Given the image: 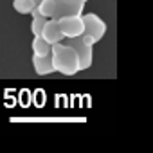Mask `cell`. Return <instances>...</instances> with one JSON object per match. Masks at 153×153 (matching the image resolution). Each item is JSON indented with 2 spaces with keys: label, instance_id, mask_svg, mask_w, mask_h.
<instances>
[{
  "label": "cell",
  "instance_id": "cell-1",
  "mask_svg": "<svg viewBox=\"0 0 153 153\" xmlns=\"http://www.w3.org/2000/svg\"><path fill=\"white\" fill-rule=\"evenodd\" d=\"M38 9L43 18L59 20V18L72 16V15H83L85 4L78 2V0H42Z\"/></svg>",
  "mask_w": 153,
  "mask_h": 153
},
{
  "label": "cell",
  "instance_id": "cell-2",
  "mask_svg": "<svg viewBox=\"0 0 153 153\" xmlns=\"http://www.w3.org/2000/svg\"><path fill=\"white\" fill-rule=\"evenodd\" d=\"M51 59H52L54 72H61L63 76H74L81 72L78 56L65 43H54L51 47Z\"/></svg>",
  "mask_w": 153,
  "mask_h": 153
},
{
  "label": "cell",
  "instance_id": "cell-3",
  "mask_svg": "<svg viewBox=\"0 0 153 153\" xmlns=\"http://www.w3.org/2000/svg\"><path fill=\"white\" fill-rule=\"evenodd\" d=\"M65 45L76 52V56L79 59V70H87L92 67V61H94V40L92 38L85 34L76 36V38H67Z\"/></svg>",
  "mask_w": 153,
  "mask_h": 153
},
{
  "label": "cell",
  "instance_id": "cell-4",
  "mask_svg": "<svg viewBox=\"0 0 153 153\" xmlns=\"http://www.w3.org/2000/svg\"><path fill=\"white\" fill-rule=\"evenodd\" d=\"M81 20H83V34L88 36V38H92L94 43L101 42V38L106 34V24L96 13L81 15Z\"/></svg>",
  "mask_w": 153,
  "mask_h": 153
},
{
  "label": "cell",
  "instance_id": "cell-5",
  "mask_svg": "<svg viewBox=\"0 0 153 153\" xmlns=\"http://www.w3.org/2000/svg\"><path fill=\"white\" fill-rule=\"evenodd\" d=\"M58 27L63 34V38H76L83 34V20L81 15H72V16H65L56 20Z\"/></svg>",
  "mask_w": 153,
  "mask_h": 153
},
{
  "label": "cell",
  "instance_id": "cell-6",
  "mask_svg": "<svg viewBox=\"0 0 153 153\" xmlns=\"http://www.w3.org/2000/svg\"><path fill=\"white\" fill-rule=\"evenodd\" d=\"M49 45H54V43H61L65 38H63V34H61V31H59V27H58V22L56 20H47V24L43 25V31H42V34H40Z\"/></svg>",
  "mask_w": 153,
  "mask_h": 153
},
{
  "label": "cell",
  "instance_id": "cell-7",
  "mask_svg": "<svg viewBox=\"0 0 153 153\" xmlns=\"http://www.w3.org/2000/svg\"><path fill=\"white\" fill-rule=\"evenodd\" d=\"M33 67H34V72H36L38 76H49V74L54 72L51 54H45V56H33Z\"/></svg>",
  "mask_w": 153,
  "mask_h": 153
},
{
  "label": "cell",
  "instance_id": "cell-8",
  "mask_svg": "<svg viewBox=\"0 0 153 153\" xmlns=\"http://www.w3.org/2000/svg\"><path fill=\"white\" fill-rule=\"evenodd\" d=\"M31 47H33V54L34 56H45V54H51V47L52 45H49L42 36H34Z\"/></svg>",
  "mask_w": 153,
  "mask_h": 153
},
{
  "label": "cell",
  "instance_id": "cell-9",
  "mask_svg": "<svg viewBox=\"0 0 153 153\" xmlns=\"http://www.w3.org/2000/svg\"><path fill=\"white\" fill-rule=\"evenodd\" d=\"M13 7L20 15H29L36 6L33 4V0H13Z\"/></svg>",
  "mask_w": 153,
  "mask_h": 153
},
{
  "label": "cell",
  "instance_id": "cell-10",
  "mask_svg": "<svg viewBox=\"0 0 153 153\" xmlns=\"http://www.w3.org/2000/svg\"><path fill=\"white\" fill-rule=\"evenodd\" d=\"M47 24V18H43V16H40V18H33V24H31V31H33V34L34 36H40L42 34V31H43V25Z\"/></svg>",
  "mask_w": 153,
  "mask_h": 153
},
{
  "label": "cell",
  "instance_id": "cell-11",
  "mask_svg": "<svg viewBox=\"0 0 153 153\" xmlns=\"http://www.w3.org/2000/svg\"><path fill=\"white\" fill-rule=\"evenodd\" d=\"M33 4H34V6H36V7H38V6H40V4H42V0H33Z\"/></svg>",
  "mask_w": 153,
  "mask_h": 153
},
{
  "label": "cell",
  "instance_id": "cell-12",
  "mask_svg": "<svg viewBox=\"0 0 153 153\" xmlns=\"http://www.w3.org/2000/svg\"><path fill=\"white\" fill-rule=\"evenodd\" d=\"M78 2H81V4H87V2H88V0H78Z\"/></svg>",
  "mask_w": 153,
  "mask_h": 153
}]
</instances>
